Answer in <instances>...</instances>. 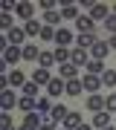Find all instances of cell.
Segmentation results:
<instances>
[{"label":"cell","mask_w":116,"mask_h":130,"mask_svg":"<svg viewBox=\"0 0 116 130\" xmlns=\"http://www.w3.org/2000/svg\"><path fill=\"white\" fill-rule=\"evenodd\" d=\"M38 64H41V70H49V67L55 64V52H41V58H38Z\"/></svg>","instance_id":"7402d4cb"},{"label":"cell","mask_w":116,"mask_h":130,"mask_svg":"<svg viewBox=\"0 0 116 130\" xmlns=\"http://www.w3.org/2000/svg\"><path fill=\"white\" fill-rule=\"evenodd\" d=\"M113 14H116V3H113Z\"/></svg>","instance_id":"7bdbcfd3"},{"label":"cell","mask_w":116,"mask_h":130,"mask_svg":"<svg viewBox=\"0 0 116 130\" xmlns=\"http://www.w3.org/2000/svg\"><path fill=\"white\" fill-rule=\"evenodd\" d=\"M55 43L58 46H70V43H73V32H70V29H58L55 32Z\"/></svg>","instance_id":"e0dca14e"},{"label":"cell","mask_w":116,"mask_h":130,"mask_svg":"<svg viewBox=\"0 0 116 130\" xmlns=\"http://www.w3.org/2000/svg\"><path fill=\"white\" fill-rule=\"evenodd\" d=\"M105 29H107V32H113V35H116V14H110V18L105 20Z\"/></svg>","instance_id":"d590c367"},{"label":"cell","mask_w":116,"mask_h":130,"mask_svg":"<svg viewBox=\"0 0 116 130\" xmlns=\"http://www.w3.org/2000/svg\"><path fill=\"white\" fill-rule=\"evenodd\" d=\"M0 104H3V113H9L15 104H18V98H15V93L12 90H3V93H0Z\"/></svg>","instance_id":"9c48e42d"},{"label":"cell","mask_w":116,"mask_h":130,"mask_svg":"<svg viewBox=\"0 0 116 130\" xmlns=\"http://www.w3.org/2000/svg\"><path fill=\"white\" fill-rule=\"evenodd\" d=\"M32 81L41 87V84H49L52 78H49V70H35V75H32Z\"/></svg>","instance_id":"484cf974"},{"label":"cell","mask_w":116,"mask_h":130,"mask_svg":"<svg viewBox=\"0 0 116 130\" xmlns=\"http://www.w3.org/2000/svg\"><path fill=\"white\" fill-rule=\"evenodd\" d=\"M81 84H84V90H87V93H99V87H102V78H99V75H84Z\"/></svg>","instance_id":"52a82bcc"},{"label":"cell","mask_w":116,"mask_h":130,"mask_svg":"<svg viewBox=\"0 0 116 130\" xmlns=\"http://www.w3.org/2000/svg\"><path fill=\"white\" fill-rule=\"evenodd\" d=\"M38 130H55V124H52V121H44V124L38 127Z\"/></svg>","instance_id":"f35d334b"},{"label":"cell","mask_w":116,"mask_h":130,"mask_svg":"<svg viewBox=\"0 0 116 130\" xmlns=\"http://www.w3.org/2000/svg\"><path fill=\"white\" fill-rule=\"evenodd\" d=\"M79 124H84L79 113H70V116L64 119V127H67V130H75V127H79Z\"/></svg>","instance_id":"cb8c5ba5"},{"label":"cell","mask_w":116,"mask_h":130,"mask_svg":"<svg viewBox=\"0 0 116 130\" xmlns=\"http://www.w3.org/2000/svg\"><path fill=\"white\" fill-rule=\"evenodd\" d=\"M41 124H44V119L38 116V110H35V113H26V119H23V127H29V130H38Z\"/></svg>","instance_id":"9a60e30c"},{"label":"cell","mask_w":116,"mask_h":130,"mask_svg":"<svg viewBox=\"0 0 116 130\" xmlns=\"http://www.w3.org/2000/svg\"><path fill=\"white\" fill-rule=\"evenodd\" d=\"M107 52H110V43H107V41H96L93 49H90V58L102 61V58H107Z\"/></svg>","instance_id":"6da1fadb"},{"label":"cell","mask_w":116,"mask_h":130,"mask_svg":"<svg viewBox=\"0 0 116 130\" xmlns=\"http://www.w3.org/2000/svg\"><path fill=\"white\" fill-rule=\"evenodd\" d=\"M75 75H79V67H75V64H61V67H58V78L73 81Z\"/></svg>","instance_id":"277c9868"},{"label":"cell","mask_w":116,"mask_h":130,"mask_svg":"<svg viewBox=\"0 0 116 130\" xmlns=\"http://www.w3.org/2000/svg\"><path fill=\"white\" fill-rule=\"evenodd\" d=\"M87 110H93V113L105 110V95H99V93H90V98H87Z\"/></svg>","instance_id":"8fae6325"},{"label":"cell","mask_w":116,"mask_h":130,"mask_svg":"<svg viewBox=\"0 0 116 130\" xmlns=\"http://www.w3.org/2000/svg\"><path fill=\"white\" fill-rule=\"evenodd\" d=\"M23 95H29V98H35V95H38V84H35V81H29V84H23Z\"/></svg>","instance_id":"4dcf8cb0"},{"label":"cell","mask_w":116,"mask_h":130,"mask_svg":"<svg viewBox=\"0 0 116 130\" xmlns=\"http://www.w3.org/2000/svg\"><path fill=\"white\" fill-rule=\"evenodd\" d=\"M23 58H26V61H35V58H41V49H38L35 43H26V46H23Z\"/></svg>","instance_id":"603a6c76"},{"label":"cell","mask_w":116,"mask_h":130,"mask_svg":"<svg viewBox=\"0 0 116 130\" xmlns=\"http://www.w3.org/2000/svg\"><path fill=\"white\" fill-rule=\"evenodd\" d=\"M23 58V46H6L3 49V61L6 64H15V61Z\"/></svg>","instance_id":"7a4b0ae2"},{"label":"cell","mask_w":116,"mask_h":130,"mask_svg":"<svg viewBox=\"0 0 116 130\" xmlns=\"http://www.w3.org/2000/svg\"><path fill=\"white\" fill-rule=\"evenodd\" d=\"M49 110H52L49 98H38V113H46V116H49Z\"/></svg>","instance_id":"1f68e13d"},{"label":"cell","mask_w":116,"mask_h":130,"mask_svg":"<svg viewBox=\"0 0 116 130\" xmlns=\"http://www.w3.org/2000/svg\"><path fill=\"white\" fill-rule=\"evenodd\" d=\"M81 90H84L81 78H73V81H67V95H81Z\"/></svg>","instance_id":"44dd1931"},{"label":"cell","mask_w":116,"mask_h":130,"mask_svg":"<svg viewBox=\"0 0 116 130\" xmlns=\"http://www.w3.org/2000/svg\"><path fill=\"white\" fill-rule=\"evenodd\" d=\"M58 20H61V14H58V12H44V26H52V29H55Z\"/></svg>","instance_id":"4316f807"},{"label":"cell","mask_w":116,"mask_h":130,"mask_svg":"<svg viewBox=\"0 0 116 130\" xmlns=\"http://www.w3.org/2000/svg\"><path fill=\"white\" fill-rule=\"evenodd\" d=\"M87 61H90L87 49H81V46H75V49H73V58H70V64H75V67H87Z\"/></svg>","instance_id":"8992f818"},{"label":"cell","mask_w":116,"mask_h":130,"mask_svg":"<svg viewBox=\"0 0 116 130\" xmlns=\"http://www.w3.org/2000/svg\"><path fill=\"white\" fill-rule=\"evenodd\" d=\"M70 58H73V49H67V46H58V49H55V61L70 64Z\"/></svg>","instance_id":"d4e9b609"},{"label":"cell","mask_w":116,"mask_h":130,"mask_svg":"<svg viewBox=\"0 0 116 130\" xmlns=\"http://www.w3.org/2000/svg\"><path fill=\"white\" fill-rule=\"evenodd\" d=\"M75 41H79V46H81V49H93V43H96L99 38H96V32H90V35H79Z\"/></svg>","instance_id":"ac0fdd59"},{"label":"cell","mask_w":116,"mask_h":130,"mask_svg":"<svg viewBox=\"0 0 116 130\" xmlns=\"http://www.w3.org/2000/svg\"><path fill=\"white\" fill-rule=\"evenodd\" d=\"M102 84H105V87H116V70H105Z\"/></svg>","instance_id":"83f0119b"},{"label":"cell","mask_w":116,"mask_h":130,"mask_svg":"<svg viewBox=\"0 0 116 130\" xmlns=\"http://www.w3.org/2000/svg\"><path fill=\"white\" fill-rule=\"evenodd\" d=\"M6 41H9V46H20L26 41V32L23 29H12V32H6Z\"/></svg>","instance_id":"ba28073f"},{"label":"cell","mask_w":116,"mask_h":130,"mask_svg":"<svg viewBox=\"0 0 116 130\" xmlns=\"http://www.w3.org/2000/svg\"><path fill=\"white\" fill-rule=\"evenodd\" d=\"M18 107H20L23 113H35V110H38V101H35V98H29V95H23L20 101H18Z\"/></svg>","instance_id":"d6986e66"},{"label":"cell","mask_w":116,"mask_h":130,"mask_svg":"<svg viewBox=\"0 0 116 130\" xmlns=\"http://www.w3.org/2000/svg\"><path fill=\"white\" fill-rule=\"evenodd\" d=\"M61 93H67V81H64V78H52V81H49V95L58 98Z\"/></svg>","instance_id":"30bf717a"},{"label":"cell","mask_w":116,"mask_h":130,"mask_svg":"<svg viewBox=\"0 0 116 130\" xmlns=\"http://www.w3.org/2000/svg\"><path fill=\"white\" fill-rule=\"evenodd\" d=\"M93 127H96V130L110 127V113H107V110H99L96 116H93Z\"/></svg>","instance_id":"5b68a950"},{"label":"cell","mask_w":116,"mask_h":130,"mask_svg":"<svg viewBox=\"0 0 116 130\" xmlns=\"http://www.w3.org/2000/svg\"><path fill=\"white\" fill-rule=\"evenodd\" d=\"M0 26H3V29H9V32H12V14H3V18H0Z\"/></svg>","instance_id":"8d00e7d4"},{"label":"cell","mask_w":116,"mask_h":130,"mask_svg":"<svg viewBox=\"0 0 116 130\" xmlns=\"http://www.w3.org/2000/svg\"><path fill=\"white\" fill-rule=\"evenodd\" d=\"M61 18H64V20H79V12H75V6H64V9H61Z\"/></svg>","instance_id":"f546056e"},{"label":"cell","mask_w":116,"mask_h":130,"mask_svg":"<svg viewBox=\"0 0 116 130\" xmlns=\"http://www.w3.org/2000/svg\"><path fill=\"white\" fill-rule=\"evenodd\" d=\"M107 43H110V49H116V35H113V38H107Z\"/></svg>","instance_id":"ab89813d"},{"label":"cell","mask_w":116,"mask_h":130,"mask_svg":"<svg viewBox=\"0 0 116 130\" xmlns=\"http://www.w3.org/2000/svg\"><path fill=\"white\" fill-rule=\"evenodd\" d=\"M41 29H44V23L41 20H26V26H23V32H26V38H35V35H41Z\"/></svg>","instance_id":"5bb4252c"},{"label":"cell","mask_w":116,"mask_h":130,"mask_svg":"<svg viewBox=\"0 0 116 130\" xmlns=\"http://www.w3.org/2000/svg\"><path fill=\"white\" fill-rule=\"evenodd\" d=\"M105 130H113V127H105Z\"/></svg>","instance_id":"ee69618b"},{"label":"cell","mask_w":116,"mask_h":130,"mask_svg":"<svg viewBox=\"0 0 116 130\" xmlns=\"http://www.w3.org/2000/svg\"><path fill=\"white\" fill-rule=\"evenodd\" d=\"M0 130H12V116H9V113L0 116Z\"/></svg>","instance_id":"e575fe53"},{"label":"cell","mask_w":116,"mask_h":130,"mask_svg":"<svg viewBox=\"0 0 116 130\" xmlns=\"http://www.w3.org/2000/svg\"><path fill=\"white\" fill-rule=\"evenodd\" d=\"M105 110H107V113H116V93L105 98Z\"/></svg>","instance_id":"836d02e7"},{"label":"cell","mask_w":116,"mask_h":130,"mask_svg":"<svg viewBox=\"0 0 116 130\" xmlns=\"http://www.w3.org/2000/svg\"><path fill=\"white\" fill-rule=\"evenodd\" d=\"M23 81H26V75H23L20 70H12V75H9V84H12V87H18V84H23Z\"/></svg>","instance_id":"f1b7e54d"},{"label":"cell","mask_w":116,"mask_h":130,"mask_svg":"<svg viewBox=\"0 0 116 130\" xmlns=\"http://www.w3.org/2000/svg\"><path fill=\"white\" fill-rule=\"evenodd\" d=\"M75 130H90V124H79V127H75Z\"/></svg>","instance_id":"60d3db41"},{"label":"cell","mask_w":116,"mask_h":130,"mask_svg":"<svg viewBox=\"0 0 116 130\" xmlns=\"http://www.w3.org/2000/svg\"><path fill=\"white\" fill-rule=\"evenodd\" d=\"M55 32H58V29H52V26H44V29H41V38H44V41H55Z\"/></svg>","instance_id":"d6a6232c"},{"label":"cell","mask_w":116,"mask_h":130,"mask_svg":"<svg viewBox=\"0 0 116 130\" xmlns=\"http://www.w3.org/2000/svg\"><path fill=\"white\" fill-rule=\"evenodd\" d=\"M20 130H29V127H23V124H20Z\"/></svg>","instance_id":"b9f144b4"},{"label":"cell","mask_w":116,"mask_h":130,"mask_svg":"<svg viewBox=\"0 0 116 130\" xmlns=\"http://www.w3.org/2000/svg\"><path fill=\"white\" fill-rule=\"evenodd\" d=\"M87 75H99V78H102V75H105V61L90 58V61H87Z\"/></svg>","instance_id":"4fadbf2b"},{"label":"cell","mask_w":116,"mask_h":130,"mask_svg":"<svg viewBox=\"0 0 116 130\" xmlns=\"http://www.w3.org/2000/svg\"><path fill=\"white\" fill-rule=\"evenodd\" d=\"M67 116H70V110H67V107H61V104L49 110V121H64Z\"/></svg>","instance_id":"ffe728a7"},{"label":"cell","mask_w":116,"mask_h":130,"mask_svg":"<svg viewBox=\"0 0 116 130\" xmlns=\"http://www.w3.org/2000/svg\"><path fill=\"white\" fill-rule=\"evenodd\" d=\"M90 18H93V23H96V20H102V23H105V20L110 18V9H107V6H102V3H96V6L90 9Z\"/></svg>","instance_id":"3957f363"},{"label":"cell","mask_w":116,"mask_h":130,"mask_svg":"<svg viewBox=\"0 0 116 130\" xmlns=\"http://www.w3.org/2000/svg\"><path fill=\"white\" fill-rule=\"evenodd\" d=\"M41 6H44L46 12H55V0H41Z\"/></svg>","instance_id":"74e56055"},{"label":"cell","mask_w":116,"mask_h":130,"mask_svg":"<svg viewBox=\"0 0 116 130\" xmlns=\"http://www.w3.org/2000/svg\"><path fill=\"white\" fill-rule=\"evenodd\" d=\"M15 12H18L23 20H32V18H35V14H32L35 6H32V3H18V6H15Z\"/></svg>","instance_id":"2e32d148"},{"label":"cell","mask_w":116,"mask_h":130,"mask_svg":"<svg viewBox=\"0 0 116 130\" xmlns=\"http://www.w3.org/2000/svg\"><path fill=\"white\" fill-rule=\"evenodd\" d=\"M75 29H79V35H90L93 32V18H90V14L79 18V20H75Z\"/></svg>","instance_id":"7c38bea8"}]
</instances>
